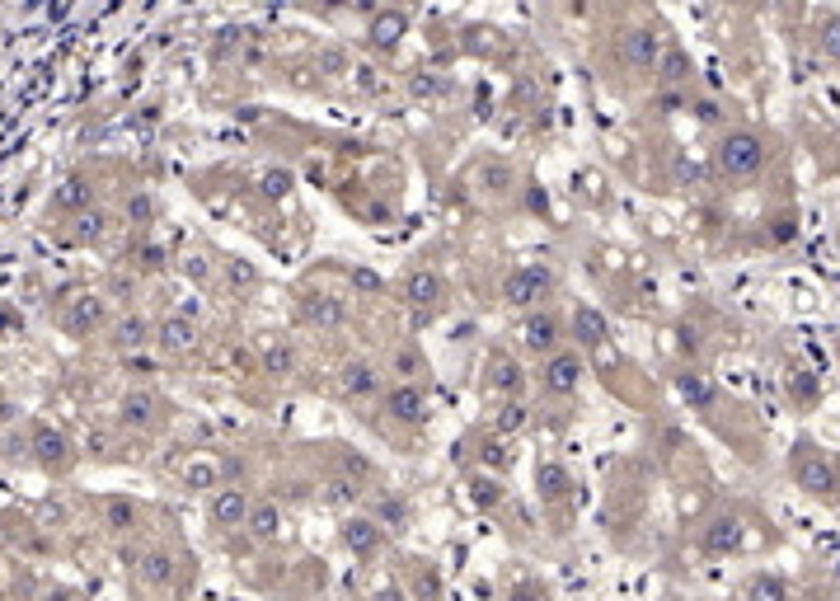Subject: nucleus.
<instances>
[{
	"mask_svg": "<svg viewBox=\"0 0 840 601\" xmlns=\"http://www.w3.org/2000/svg\"><path fill=\"white\" fill-rule=\"evenodd\" d=\"M399 33H404V19H399V15L376 19V43H381V47H385V43H395Z\"/></svg>",
	"mask_w": 840,
	"mask_h": 601,
	"instance_id": "7c9ffc66",
	"label": "nucleus"
},
{
	"mask_svg": "<svg viewBox=\"0 0 840 601\" xmlns=\"http://www.w3.org/2000/svg\"><path fill=\"white\" fill-rule=\"evenodd\" d=\"M737 545H742V517H737V512H714V517L700 526V550L709 559L733 555Z\"/></svg>",
	"mask_w": 840,
	"mask_h": 601,
	"instance_id": "39448f33",
	"label": "nucleus"
},
{
	"mask_svg": "<svg viewBox=\"0 0 840 601\" xmlns=\"http://www.w3.org/2000/svg\"><path fill=\"white\" fill-rule=\"evenodd\" d=\"M474 503H479V508H493V503H503V489H498L493 479H474Z\"/></svg>",
	"mask_w": 840,
	"mask_h": 601,
	"instance_id": "c85d7f7f",
	"label": "nucleus"
},
{
	"mask_svg": "<svg viewBox=\"0 0 840 601\" xmlns=\"http://www.w3.org/2000/svg\"><path fill=\"white\" fill-rule=\"evenodd\" d=\"M535 484H540V494H545V498L559 503V498L568 494V470H564V465H554V461H545L540 470H535Z\"/></svg>",
	"mask_w": 840,
	"mask_h": 601,
	"instance_id": "6ab92c4d",
	"label": "nucleus"
},
{
	"mask_svg": "<svg viewBox=\"0 0 840 601\" xmlns=\"http://www.w3.org/2000/svg\"><path fill=\"white\" fill-rule=\"evenodd\" d=\"M390 376H399V381H418V376H423V357H418V348H409V343L395 348V353H390Z\"/></svg>",
	"mask_w": 840,
	"mask_h": 601,
	"instance_id": "aec40b11",
	"label": "nucleus"
},
{
	"mask_svg": "<svg viewBox=\"0 0 840 601\" xmlns=\"http://www.w3.org/2000/svg\"><path fill=\"white\" fill-rule=\"evenodd\" d=\"M245 531L259 540V545H273V540L282 536V508H277V503H259V508L249 512Z\"/></svg>",
	"mask_w": 840,
	"mask_h": 601,
	"instance_id": "2eb2a0df",
	"label": "nucleus"
},
{
	"mask_svg": "<svg viewBox=\"0 0 840 601\" xmlns=\"http://www.w3.org/2000/svg\"><path fill=\"white\" fill-rule=\"evenodd\" d=\"M385 414L395 418V423H409L418 428L423 418H428V395L418 381H395V386L385 390Z\"/></svg>",
	"mask_w": 840,
	"mask_h": 601,
	"instance_id": "423d86ee",
	"label": "nucleus"
},
{
	"mask_svg": "<svg viewBox=\"0 0 840 601\" xmlns=\"http://www.w3.org/2000/svg\"><path fill=\"white\" fill-rule=\"evenodd\" d=\"M76 202H85V188H80V184H66V193H62V207H76Z\"/></svg>",
	"mask_w": 840,
	"mask_h": 601,
	"instance_id": "58836bf2",
	"label": "nucleus"
},
{
	"mask_svg": "<svg viewBox=\"0 0 840 601\" xmlns=\"http://www.w3.org/2000/svg\"><path fill=\"white\" fill-rule=\"evenodd\" d=\"M343 545H348L352 555H362V559H371L376 550H381V540H385V526L376 522V517H348L343 522Z\"/></svg>",
	"mask_w": 840,
	"mask_h": 601,
	"instance_id": "1a4fd4ad",
	"label": "nucleus"
},
{
	"mask_svg": "<svg viewBox=\"0 0 840 601\" xmlns=\"http://www.w3.org/2000/svg\"><path fill=\"white\" fill-rule=\"evenodd\" d=\"M681 395H686L695 409H709V404H714V386L704 381L700 371H686V376H681Z\"/></svg>",
	"mask_w": 840,
	"mask_h": 601,
	"instance_id": "412c9836",
	"label": "nucleus"
},
{
	"mask_svg": "<svg viewBox=\"0 0 840 601\" xmlns=\"http://www.w3.org/2000/svg\"><path fill=\"white\" fill-rule=\"evenodd\" d=\"M376 522H381L385 531H404V522H409L404 498H381V503H376Z\"/></svg>",
	"mask_w": 840,
	"mask_h": 601,
	"instance_id": "4be33fe9",
	"label": "nucleus"
},
{
	"mask_svg": "<svg viewBox=\"0 0 840 601\" xmlns=\"http://www.w3.org/2000/svg\"><path fill=\"white\" fill-rule=\"evenodd\" d=\"M118 334H123V343H127V348H137V343H141V334H146V324H141V320H127L123 329H118Z\"/></svg>",
	"mask_w": 840,
	"mask_h": 601,
	"instance_id": "4c0bfd02",
	"label": "nucleus"
},
{
	"mask_svg": "<svg viewBox=\"0 0 840 601\" xmlns=\"http://www.w3.org/2000/svg\"><path fill=\"white\" fill-rule=\"evenodd\" d=\"M554 287V273L545 268V263H521V268H512L503 278V301L507 306H517V310H526V306H535L540 296Z\"/></svg>",
	"mask_w": 840,
	"mask_h": 601,
	"instance_id": "7ed1b4c3",
	"label": "nucleus"
},
{
	"mask_svg": "<svg viewBox=\"0 0 840 601\" xmlns=\"http://www.w3.org/2000/svg\"><path fill=\"white\" fill-rule=\"evenodd\" d=\"M141 578H146L151 587H165L169 578H174V559L160 555V550H155V555H146V564H141Z\"/></svg>",
	"mask_w": 840,
	"mask_h": 601,
	"instance_id": "5701e85b",
	"label": "nucleus"
},
{
	"mask_svg": "<svg viewBox=\"0 0 840 601\" xmlns=\"http://www.w3.org/2000/svg\"><path fill=\"white\" fill-rule=\"evenodd\" d=\"M155 414H160V404H155V395H146V390H137V395L123 400V423H132V428H151Z\"/></svg>",
	"mask_w": 840,
	"mask_h": 601,
	"instance_id": "a211bd4d",
	"label": "nucleus"
},
{
	"mask_svg": "<svg viewBox=\"0 0 840 601\" xmlns=\"http://www.w3.org/2000/svg\"><path fill=\"white\" fill-rule=\"evenodd\" d=\"M559 339H564V324H559V315H550V310H540V315H531V320L521 324V343H526V353H559Z\"/></svg>",
	"mask_w": 840,
	"mask_h": 601,
	"instance_id": "6e6552de",
	"label": "nucleus"
},
{
	"mask_svg": "<svg viewBox=\"0 0 840 601\" xmlns=\"http://www.w3.org/2000/svg\"><path fill=\"white\" fill-rule=\"evenodd\" d=\"M765 160H770V146H765L761 132H751V127H733V132H723L714 146V170L723 179H733V184H747L756 174L765 170Z\"/></svg>",
	"mask_w": 840,
	"mask_h": 601,
	"instance_id": "f257e3e1",
	"label": "nucleus"
},
{
	"mask_svg": "<svg viewBox=\"0 0 840 601\" xmlns=\"http://www.w3.org/2000/svg\"><path fill=\"white\" fill-rule=\"evenodd\" d=\"M263 367H268V376H291L296 371V353H291L287 343H277V348L263 353Z\"/></svg>",
	"mask_w": 840,
	"mask_h": 601,
	"instance_id": "393cba45",
	"label": "nucleus"
},
{
	"mask_svg": "<svg viewBox=\"0 0 840 601\" xmlns=\"http://www.w3.org/2000/svg\"><path fill=\"white\" fill-rule=\"evenodd\" d=\"M620 52H625V62L634 66V71H653V66H662V57H667L657 29H629L625 38H620Z\"/></svg>",
	"mask_w": 840,
	"mask_h": 601,
	"instance_id": "0eeeda50",
	"label": "nucleus"
},
{
	"mask_svg": "<svg viewBox=\"0 0 840 601\" xmlns=\"http://www.w3.org/2000/svg\"><path fill=\"white\" fill-rule=\"evenodd\" d=\"M484 461H489V465H507V451L498 447V442H489V447H484Z\"/></svg>",
	"mask_w": 840,
	"mask_h": 601,
	"instance_id": "ea45409f",
	"label": "nucleus"
},
{
	"mask_svg": "<svg viewBox=\"0 0 840 601\" xmlns=\"http://www.w3.org/2000/svg\"><path fill=\"white\" fill-rule=\"evenodd\" d=\"M582 376H587V367H582L578 353H568V348H559V353L545 357V371H540V386L550 390V395H559V400H568V395H578Z\"/></svg>",
	"mask_w": 840,
	"mask_h": 601,
	"instance_id": "20e7f679",
	"label": "nucleus"
},
{
	"mask_svg": "<svg viewBox=\"0 0 840 601\" xmlns=\"http://www.w3.org/2000/svg\"><path fill=\"white\" fill-rule=\"evenodd\" d=\"M338 390H343L348 400H371V395L381 390V371L371 367V362H348L343 376H338Z\"/></svg>",
	"mask_w": 840,
	"mask_h": 601,
	"instance_id": "ddd939ff",
	"label": "nucleus"
},
{
	"mask_svg": "<svg viewBox=\"0 0 840 601\" xmlns=\"http://www.w3.org/2000/svg\"><path fill=\"white\" fill-rule=\"evenodd\" d=\"M108 522L118 526V531H123V526H132V503H108Z\"/></svg>",
	"mask_w": 840,
	"mask_h": 601,
	"instance_id": "c9c22d12",
	"label": "nucleus"
},
{
	"mask_svg": "<svg viewBox=\"0 0 840 601\" xmlns=\"http://www.w3.org/2000/svg\"><path fill=\"white\" fill-rule=\"evenodd\" d=\"M789 395H794V400H803V404H812V400H817V381H812L808 371H794V381H789Z\"/></svg>",
	"mask_w": 840,
	"mask_h": 601,
	"instance_id": "cd10ccee",
	"label": "nucleus"
},
{
	"mask_svg": "<svg viewBox=\"0 0 840 601\" xmlns=\"http://www.w3.org/2000/svg\"><path fill=\"white\" fill-rule=\"evenodd\" d=\"M521 428H526V409H521V404H507L503 414H498V432L507 437V432H521Z\"/></svg>",
	"mask_w": 840,
	"mask_h": 601,
	"instance_id": "c756f323",
	"label": "nucleus"
},
{
	"mask_svg": "<svg viewBox=\"0 0 840 601\" xmlns=\"http://www.w3.org/2000/svg\"><path fill=\"white\" fill-rule=\"evenodd\" d=\"M376 601H409V597H404V587L390 583V587H381V592H376Z\"/></svg>",
	"mask_w": 840,
	"mask_h": 601,
	"instance_id": "a19ab883",
	"label": "nucleus"
},
{
	"mask_svg": "<svg viewBox=\"0 0 840 601\" xmlns=\"http://www.w3.org/2000/svg\"><path fill=\"white\" fill-rule=\"evenodd\" d=\"M99 320H104V306H99L94 296L76 306V329H85V324H99Z\"/></svg>",
	"mask_w": 840,
	"mask_h": 601,
	"instance_id": "2f4dec72",
	"label": "nucleus"
},
{
	"mask_svg": "<svg viewBox=\"0 0 840 601\" xmlns=\"http://www.w3.org/2000/svg\"><path fill=\"white\" fill-rule=\"evenodd\" d=\"M193 339H198V329H193V320H188V315H169V320L160 324V343H165L169 353H188V348H193Z\"/></svg>",
	"mask_w": 840,
	"mask_h": 601,
	"instance_id": "f3484780",
	"label": "nucleus"
},
{
	"mask_svg": "<svg viewBox=\"0 0 840 601\" xmlns=\"http://www.w3.org/2000/svg\"><path fill=\"white\" fill-rule=\"evenodd\" d=\"M493 386L503 390V395H517L521 390V367L512 357H498V362H493Z\"/></svg>",
	"mask_w": 840,
	"mask_h": 601,
	"instance_id": "b1692460",
	"label": "nucleus"
},
{
	"mask_svg": "<svg viewBox=\"0 0 840 601\" xmlns=\"http://www.w3.org/2000/svg\"><path fill=\"white\" fill-rule=\"evenodd\" d=\"M287 188H291V174H282V170L263 179V193H273V198H277V193H287Z\"/></svg>",
	"mask_w": 840,
	"mask_h": 601,
	"instance_id": "e433bc0d",
	"label": "nucleus"
},
{
	"mask_svg": "<svg viewBox=\"0 0 840 601\" xmlns=\"http://www.w3.org/2000/svg\"><path fill=\"white\" fill-rule=\"evenodd\" d=\"M301 315H306L315 329H338V324L348 320V301L343 296H310L306 306H301Z\"/></svg>",
	"mask_w": 840,
	"mask_h": 601,
	"instance_id": "4468645a",
	"label": "nucleus"
},
{
	"mask_svg": "<svg viewBox=\"0 0 840 601\" xmlns=\"http://www.w3.org/2000/svg\"><path fill=\"white\" fill-rule=\"evenodd\" d=\"M442 278H437V273H432V268H413L409 278H404V301H409V306H418V310H432L437 306V301H442Z\"/></svg>",
	"mask_w": 840,
	"mask_h": 601,
	"instance_id": "f8f14e48",
	"label": "nucleus"
},
{
	"mask_svg": "<svg viewBox=\"0 0 840 601\" xmlns=\"http://www.w3.org/2000/svg\"><path fill=\"white\" fill-rule=\"evenodd\" d=\"M507 601H545V587L540 583H517L507 592Z\"/></svg>",
	"mask_w": 840,
	"mask_h": 601,
	"instance_id": "72a5a7b5",
	"label": "nucleus"
},
{
	"mask_svg": "<svg viewBox=\"0 0 840 601\" xmlns=\"http://www.w3.org/2000/svg\"><path fill=\"white\" fill-rule=\"evenodd\" d=\"M249 512H254V503H249L245 489H216V498H212V522L216 526L235 531V526L249 522Z\"/></svg>",
	"mask_w": 840,
	"mask_h": 601,
	"instance_id": "9d476101",
	"label": "nucleus"
},
{
	"mask_svg": "<svg viewBox=\"0 0 840 601\" xmlns=\"http://www.w3.org/2000/svg\"><path fill=\"white\" fill-rule=\"evenodd\" d=\"M484 179L493 184V193H507V184H512V174H507L503 165H484Z\"/></svg>",
	"mask_w": 840,
	"mask_h": 601,
	"instance_id": "f704fd0d",
	"label": "nucleus"
},
{
	"mask_svg": "<svg viewBox=\"0 0 840 601\" xmlns=\"http://www.w3.org/2000/svg\"><path fill=\"white\" fill-rule=\"evenodd\" d=\"M33 447H38L43 461H66V437H62V432H38V437H33Z\"/></svg>",
	"mask_w": 840,
	"mask_h": 601,
	"instance_id": "bb28decb",
	"label": "nucleus"
},
{
	"mask_svg": "<svg viewBox=\"0 0 840 601\" xmlns=\"http://www.w3.org/2000/svg\"><path fill=\"white\" fill-rule=\"evenodd\" d=\"M573 339H578L582 348H606V339H611V320H606L596 306H578L573 310Z\"/></svg>",
	"mask_w": 840,
	"mask_h": 601,
	"instance_id": "9b49d317",
	"label": "nucleus"
},
{
	"mask_svg": "<svg viewBox=\"0 0 840 601\" xmlns=\"http://www.w3.org/2000/svg\"><path fill=\"white\" fill-rule=\"evenodd\" d=\"M747 601H789V583L779 573H751L747 587H742Z\"/></svg>",
	"mask_w": 840,
	"mask_h": 601,
	"instance_id": "dca6fc26",
	"label": "nucleus"
},
{
	"mask_svg": "<svg viewBox=\"0 0 840 601\" xmlns=\"http://www.w3.org/2000/svg\"><path fill=\"white\" fill-rule=\"evenodd\" d=\"M794 484L803 489L808 498H836L840 494V465L817 447H798L794 451Z\"/></svg>",
	"mask_w": 840,
	"mask_h": 601,
	"instance_id": "f03ea898",
	"label": "nucleus"
},
{
	"mask_svg": "<svg viewBox=\"0 0 840 601\" xmlns=\"http://www.w3.org/2000/svg\"><path fill=\"white\" fill-rule=\"evenodd\" d=\"M817 43H822V52L831 57V62H840V19H836V15H826V19H822V29H817Z\"/></svg>",
	"mask_w": 840,
	"mask_h": 601,
	"instance_id": "a878e982",
	"label": "nucleus"
},
{
	"mask_svg": "<svg viewBox=\"0 0 840 601\" xmlns=\"http://www.w3.org/2000/svg\"><path fill=\"white\" fill-rule=\"evenodd\" d=\"M188 484H193V489H212L216 484V465H188Z\"/></svg>",
	"mask_w": 840,
	"mask_h": 601,
	"instance_id": "473e14b6",
	"label": "nucleus"
}]
</instances>
